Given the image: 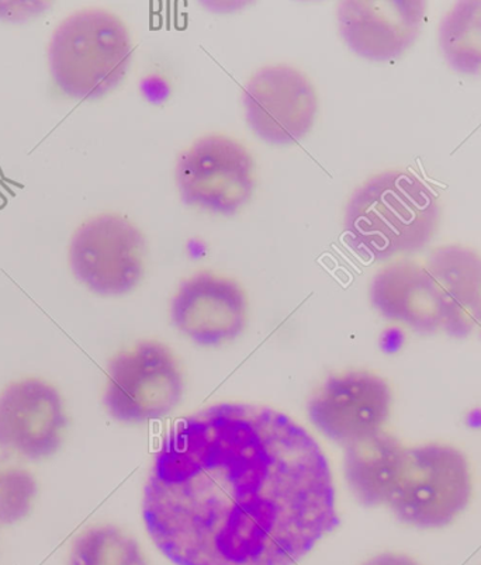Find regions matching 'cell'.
<instances>
[{
  "label": "cell",
  "mask_w": 481,
  "mask_h": 565,
  "mask_svg": "<svg viewBox=\"0 0 481 565\" xmlns=\"http://www.w3.org/2000/svg\"><path fill=\"white\" fill-rule=\"evenodd\" d=\"M175 565H296L340 526L329 459L274 408L217 404L173 426L142 494Z\"/></svg>",
  "instance_id": "6da1fadb"
},
{
  "label": "cell",
  "mask_w": 481,
  "mask_h": 565,
  "mask_svg": "<svg viewBox=\"0 0 481 565\" xmlns=\"http://www.w3.org/2000/svg\"><path fill=\"white\" fill-rule=\"evenodd\" d=\"M439 217L438 199L426 182L406 171L382 172L352 193L344 241L366 260L414 255L431 243Z\"/></svg>",
  "instance_id": "7a4b0ae2"
},
{
  "label": "cell",
  "mask_w": 481,
  "mask_h": 565,
  "mask_svg": "<svg viewBox=\"0 0 481 565\" xmlns=\"http://www.w3.org/2000/svg\"><path fill=\"white\" fill-rule=\"evenodd\" d=\"M129 30L116 14L86 9L71 14L50 41L49 63L55 85L74 99L109 94L130 68Z\"/></svg>",
  "instance_id": "3957f363"
},
{
  "label": "cell",
  "mask_w": 481,
  "mask_h": 565,
  "mask_svg": "<svg viewBox=\"0 0 481 565\" xmlns=\"http://www.w3.org/2000/svg\"><path fill=\"white\" fill-rule=\"evenodd\" d=\"M472 495L468 457L455 446L431 441L407 448L387 507L403 525L437 531L452 525Z\"/></svg>",
  "instance_id": "277c9868"
},
{
  "label": "cell",
  "mask_w": 481,
  "mask_h": 565,
  "mask_svg": "<svg viewBox=\"0 0 481 565\" xmlns=\"http://www.w3.org/2000/svg\"><path fill=\"white\" fill-rule=\"evenodd\" d=\"M185 393L175 354L161 342L142 341L107 366L104 405L121 424H145L172 413Z\"/></svg>",
  "instance_id": "5b68a950"
},
{
  "label": "cell",
  "mask_w": 481,
  "mask_h": 565,
  "mask_svg": "<svg viewBox=\"0 0 481 565\" xmlns=\"http://www.w3.org/2000/svg\"><path fill=\"white\" fill-rule=\"evenodd\" d=\"M146 239L129 220L101 214L75 231L70 266L75 279L101 297H121L145 276Z\"/></svg>",
  "instance_id": "8992f818"
},
{
  "label": "cell",
  "mask_w": 481,
  "mask_h": 565,
  "mask_svg": "<svg viewBox=\"0 0 481 565\" xmlns=\"http://www.w3.org/2000/svg\"><path fill=\"white\" fill-rule=\"evenodd\" d=\"M175 182L183 204L232 217L253 198L254 159L233 138L203 137L179 156Z\"/></svg>",
  "instance_id": "52a82bcc"
},
{
  "label": "cell",
  "mask_w": 481,
  "mask_h": 565,
  "mask_svg": "<svg viewBox=\"0 0 481 565\" xmlns=\"http://www.w3.org/2000/svg\"><path fill=\"white\" fill-rule=\"evenodd\" d=\"M243 105L250 130L272 146L303 140L319 111L313 85L288 65L259 70L244 87Z\"/></svg>",
  "instance_id": "ba28073f"
},
{
  "label": "cell",
  "mask_w": 481,
  "mask_h": 565,
  "mask_svg": "<svg viewBox=\"0 0 481 565\" xmlns=\"http://www.w3.org/2000/svg\"><path fill=\"white\" fill-rule=\"evenodd\" d=\"M393 393L375 373L331 376L307 404L311 424L336 445L356 444L381 433L391 418Z\"/></svg>",
  "instance_id": "9c48e42d"
},
{
  "label": "cell",
  "mask_w": 481,
  "mask_h": 565,
  "mask_svg": "<svg viewBox=\"0 0 481 565\" xmlns=\"http://www.w3.org/2000/svg\"><path fill=\"white\" fill-rule=\"evenodd\" d=\"M68 426L64 399L40 379L13 382L0 393V451L25 460L49 459L61 449Z\"/></svg>",
  "instance_id": "30bf717a"
},
{
  "label": "cell",
  "mask_w": 481,
  "mask_h": 565,
  "mask_svg": "<svg viewBox=\"0 0 481 565\" xmlns=\"http://www.w3.org/2000/svg\"><path fill=\"white\" fill-rule=\"evenodd\" d=\"M248 302L237 281L201 271L179 285L171 301L177 330L201 347L234 341L247 326Z\"/></svg>",
  "instance_id": "8fae6325"
},
{
  "label": "cell",
  "mask_w": 481,
  "mask_h": 565,
  "mask_svg": "<svg viewBox=\"0 0 481 565\" xmlns=\"http://www.w3.org/2000/svg\"><path fill=\"white\" fill-rule=\"evenodd\" d=\"M426 12L421 0H346L338 4V29L353 54L372 63H387L411 47Z\"/></svg>",
  "instance_id": "7c38bea8"
},
{
  "label": "cell",
  "mask_w": 481,
  "mask_h": 565,
  "mask_svg": "<svg viewBox=\"0 0 481 565\" xmlns=\"http://www.w3.org/2000/svg\"><path fill=\"white\" fill-rule=\"evenodd\" d=\"M370 300L383 318L419 335L442 331V292L427 267L417 262L397 260L378 270L371 281Z\"/></svg>",
  "instance_id": "4fadbf2b"
},
{
  "label": "cell",
  "mask_w": 481,
  "mask_h": 565,
  "mask_svg": "<svg viewBox=\"0 0 481 565\" xmlns=\"http://www.w3.org/2000/svg\"><path fill=\"white\" fill-rule=\"evenodd\" d=\"M426 267L442 292V331L459 341L468 339L475 332L473 316L481 279V256L464 246L445 245L429 255Z\"/></svg>",
  "instance_id": "5bb4252c"
},
{
  "label": "cell",
  "mask_w": 481,
  "mask_h": 565,
  "mask_svg": "<svg viewBox=\"0 0 481 565\" xmlns=\"http://www.w3.org/2000/svg\"><path fill=\"white\" fill-rule=\"evenodd\" d=\"M406 450L396 436L385 430L346 446V484L362 507L387 505L400 477Z\"/></svg>",
  "instance_id": "9a60e30c"
},
{
  "label": "cell",
  "mask_w": 481,
  "mask_h": 565,
  "mask_svg": "<svg viewBox=\"0 0 481 565\" xmlns=\"http://www.w3.org/2000/svg\"><path fill=\"white\" fill-rule=\"evenodd\" d=\"M438 43L450 68L481 76V0L455 3L439 23Z\"/></svg>",
  "instance_id": "2e32d148"
},
{
  "label": "cell",
  "mask_w": 481,
  "mask_h": 565,
  "mask_svg": "<svg viewBox=\"0 0 481 565\" xmlns=\"http://www.w3.org/2000/svg\"><path fill=\"white\" fill-rule=\"evenodd\" d=\"M68 565H148L135 537L113 525L86 529L74 539Z\"/></svg>",
  "instance_id": "e0dca14e"
},
{
  "label": "cell",
  "mask_w": 481,
  "mask_h": 565,
  "mask_svg": "<svg viewBox=\"0 0 481 565\" xmlns=\"http://www.w3.org/2000/svg\"><path fill=\"white\" fill-rule=\"evenodd\" d=\"M38 492L33 472L10 463L8 455L0 456V526L14 525L28 518Z\"/></svg>",
  "instance_id": "ac0fdd59"
},
{
  "label": "cell",
  "mask_w": 481,
  "mask_h": 565,
  "mask_svg": "<svg viewBox=\"0 0 481 565\" xmlns=\"http://www.w3.org/2000/svg\"><path fill=\"white\" fill-rule=\"evenodd\" d=\"M361 565H421L413 557L402 553H381Z\"/></svg>",
  "instance_id": "d6986e66"
},
{
  "label": "cell",
  "mask_w": 481,
  "mask_h": 565,
  "mask_svg": "<svg viewBox=\"0 0 481 565\" xmlns=\"http://www.w3.org/2000/svg\"><path fill=\"white\" fill-rule=\"evenodd\" d=\"M473 320H474L475 331L479 332V337L481 339V280H480V287H479L478 302H475Z\"/></svg>",
  "instance_id": "ffe728a7"
}]
</instances>
